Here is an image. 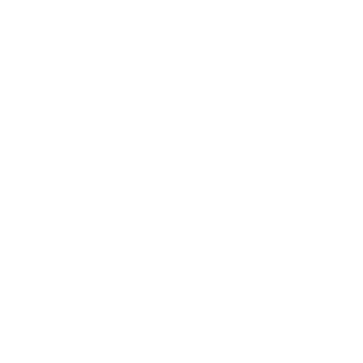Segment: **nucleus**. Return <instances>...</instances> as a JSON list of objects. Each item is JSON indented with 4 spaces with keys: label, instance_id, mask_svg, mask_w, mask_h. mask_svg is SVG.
<instances>
[]
</instances>
